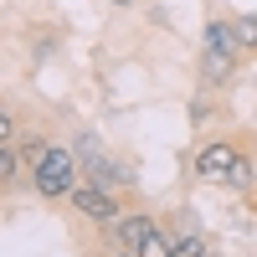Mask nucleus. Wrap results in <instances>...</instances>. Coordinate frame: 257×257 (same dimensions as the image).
<instances>
[{
	"instance_id": "f257e3e1",
	"label": "nucleus",
	"mask_w": 257,
	"mask_h": 257,
	"mask_svg": "<svg viewBox=\"0 0 257 257\" xmlns=\"http://www.w3.org/2000/svg\"><path fill=\"white\" fill-rule=\"evenodd\" d=\"M77 165H82V160H77L72 144H52L47 155L31 165V190H36L41 201H67L72 190H77V180H82Z\"/></svg>"
},
{
	"instance_id": "f03ea898",
	"label": "nucleus",
	"mask_w": 257,
	"mask_h": 257,
	"mask_svg": "<svg viewBox=\"0 0 257 257\" xmlns=\"http://www.w3.org/2000/svg\"><path fill=\"white\" fill-rule=\"evenodd\" d=\"M247 149H252L247 139H206L196 155H190V175L206 180V185H221V180L231 175V165H237Z\"/></svg>"
},
{
	"instance_id": "7ed1b4c3",
	"label": "nucleus",
	"mask_w": 257,
	"mask_h": 257,
	"mask_svg": "<svg viewBox=\"0 0 257 257\" xmlns=\"http://www.w3.org/2000/svg\"><path fill=\"white\" fill-rule=\"evenodd\" d=\"M118 196H123V190H108V185H98V180H77V190L67 196V206L77 211L82 221H93V226L103 231L108 221L123 216V201H118Z\"/></svg>"
},
{
	"instance_id": "20e7f679",
	"label": "nucleus",
	"mask_w": 257,
	"mask_h": 257,
	"mask_svg": "<svg viewBox=\"0 0 257 257\" xmlns=\"http://www.w3.org/2000/svg\"><path fill=\"white\" fill-rule=\"evenodd\" d=\"M155 231H165L160 216H149V211H123L118 221L103 226V242H108V247H123V252H134L144 237H155Z\"/></svg>"
},
{
	"instance_id": "39448f33",
	"label": "nucleus",
	"mask_w": 257,
	"mask_h": 257,
	"mask_svg": "<svg viewBox=\"0 0 257 257\" xmlns=\"http://www.w3.org/2000/svg\"><path fill=\"white\" fill-rule=\"evenodd\" d=\"M237 72H242L237 57H226V52H216V47H201V57H196V82H201L206 93H226L231 82H237Z\"/></svg>"
},
{
	"instance_id": "423d86ee",
	"label": "nucleus",
	"mask_w": 257,
	"mask_h": 257,
	"mask_svg": "<svg viewBox=\"0 0 257 257\" xmlns=\"http://www.w3.org/2000/svg\"><path fill=\"white\" fill-rule=\"evenodd\" d=\"M201 47H216L226 57L247 62V47H242V36H237V21H226V16H211L206 26H201Z\"/></svg>"
},
{
	"instance_id": "0eeeda50",
	"label": "nucleus",
	"mask_w": 257,
	"mask_h": 257,
	"mask_svg": "<svg viewBox=\"0 0 257 257\" xmlns=\"http://www.w3.org/2000/svg\"><path fill=\"white\" fill-rule=\"evenodd\" d=\"M88 180H98V185H108V190H134V165H123L118 155H98L93 165H88Z\"/></svg>"
},
{
	"instance_id": "6e6552de",
	"label": "nucleus",
	"mask_w": 257,
	"mask_h": 257,
	"mask_svg": "<svg viewBox=\"0 0 257 257\" xmlns=\"http://www.w3.org/2000/svg\"><path fill=\"white\" fill-rule=\"evenodd\" d=\"M252 185H257V155L247 149V155H242L237 165H231V175L221 180V190H231V196H247Z\"/></svg>"
},
{
	"instance_id": "1a4fd4ad",
	"label": "nucleus",
	"mask_w": 257,
	"mask_h": 257,
	"mask_svg": "<svg viewBox=\"0 0 257 257\" xmlns=\"http://www.w3.org/2000/svg\"><path fill=\"white\" fill-rule=\"evenodd\" d=\"M47 149H52V139L41 134V128H26V134L16 139V155H21V165H26V170H31L41 155H47Z\"/></svg>"
},
{
	"instance_id": "9d476101",
	"label": "nucleus",
	"mask_w": 257,
	"mask_h": 257,
	"mask_svg": "<svg viewBox=\"0 0 257 257\" xmlns=\"http://www.w3.org/2000/svg\"><path fill=\"white\" fill-rule=\"evenodd\" d=\"M170 257H211V242L201 231H185V237H170Z\"/></svg>"
},
{
	"instance_id": "9b49d317",
	"label": "nucleus",
	"mask_w": 257,
	"mask_h": 257,
	"mask_svg": "<svg viewBox=\"0 0 257 257\" xmlns=\"http://www.w3.org/2000/svg\"><path fill=\"white\" fill-rule=\"evenodd\" d=\"M185 113H190V123H216V113H221V108H216V98H211L206 88H196V98L185 103Z\"/></svg>"
},
{
	"instance_id": "f8f14e48",
	"label": "nucleus",
	"mask_w": 257,
	"mask_h": 257,
	"mask_svg": "<svg viewBox=\"0 0 257 257\" xmlns=\"http://www.w3.org/2000/svg\"><path fill=\"white\" fill-rule=\"evenodd\" d=\"M21 155H16V144H0V190H11L16 180H21Z\"/></svg>"
},
{
	"instance_id": "ddd939ff",
	"label": "nucleus",
	"mask_w": 257,
	"mask_h": 257,
	"mask_svg": "<svg viewBox=\"0 0 257 257\" xmlns=\"http://www.w3.org/2000/svg\"><path fill=\"white\" fill-rule=\"evenodd\" d=\"M134 257H170V226L155 231V237H144V242L134 247Z\"/></svg>"
},
{
	"instance_id": "4468645a",
	"label": "nucleus",
	"mask_w": 257,
	"mask_h": 257,
	"mask_svg": "<svg viewBox=\"0 0 257 257\" xmlns=\"http://www.w3.org/2000/svg\"><path fill=\"white\" fill-rule=\"evenodd\" d=\"M231 21H237V36H242L247 57H257V16H231Z\"/></svg>"
},
{
	"instance_id": "2eb2a0df",
	"label": "nucleus",
	"mask_w": 257,
	"mask_h": 257,
	"mask_svg": "<svg viewBox=\"0 0 257 257\" xmlns=\"http://www.w3.org/2000/svg\"><path fill=\"white\" fill-rule=\"evenodd\" d=\"M72 149H77V160H82V165H93L98 155H108V149H103L93 134H77V144H72Z\"/></svg>"
},
{
	"instance_id": "dca6fc26",
	"label": "nucleus",
	"mask_w": 257,
	"mask_h": 257,
	"mask_svg": "<svg viewBox=\"0 0 257 257\" xmlns=\"http://www.w3.org/2000/svg\"><path fill=\"white\" fill-rule=\"evenodd\" d=\"M16 139H21V118L11 108H0V144H16Z\"/></svg>"
},
{
	"instance_id": "f3484780",
	"label": "nucleus",
	"mask_w": 257,
	"mask_h": 257,
	"mask_svg": "<svg viewBox=\"0 0 257 257\" xmlns=\"http://www.w3.org/2000/svg\"><path fill=\"white\" fill-rule=\"evenodd\" d=\"M247 206H252V211H257V185H252V190H247Z\"/></svg>"
},
{
	"instance_id": "a211bd4d",
	"label": "nucleus",
	"mask_w": 257,
	"mask_h": 257,
	"mask_svg": "<svg viewBox=\"0 0 257 257\" xmlns=\"http://www.w3.org/2000/svg\"><path fill=\"white\" fill-rule=\"evenodd\" d=\"M108 6H118V11H123V6H134V0H108Z\"/></svg>"
},
{
	"instance_id": "6ab92c4d",
	"label": "nucleus",
	"mask_w": 257,
	"mask_h": 257,
	"mask_svg": "<svg viewBox=\"0 0 257 257\" xmlns=\"http://www.w3.org/2000/svg\"><path fill=\"white\" fill-rule=\"evenodd\" d=\"M113 257H134V252H123V247H113Z\"/></svg>"
}]
</instances>
